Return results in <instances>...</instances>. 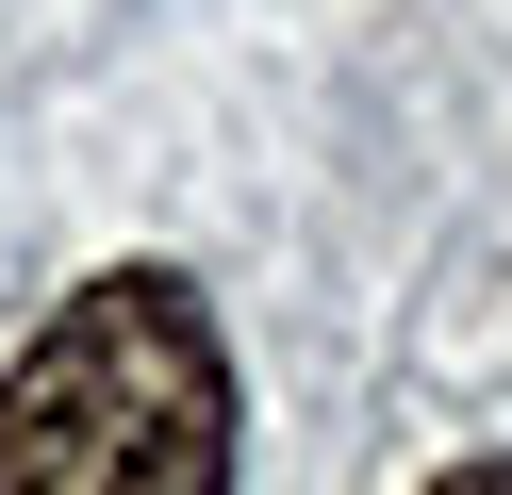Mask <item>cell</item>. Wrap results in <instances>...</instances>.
I'll return each instance as SVG.
<instances>
[{"label": "cell", "mask_w": 512, "mask_h": 495, "mask_svg": "<svg viewBox=\"0 0 512 495\" xmlns=\"http://www.w3.org/2000/svg\"><path fill=\"white\" fill-rule=\"evenodd\" d=\"M430 495H512V446H496V462H446Z\"/></svg>", "instance_id": "obj_2"}, {"label": "cell", "mask_w": 512, "mask_h": 495, "mask_svg": "<svg viewBox=\"0 0 512 495\" xmlns=\"http://www.w3.org/2000/svg\"><path fill=\"white\" fill-rule=\"evenodd\" d=\"M0 495H232V347L182 264H100L0 363Z\"/></svg>", "instance_id": "obj_1"}]
</instances>
